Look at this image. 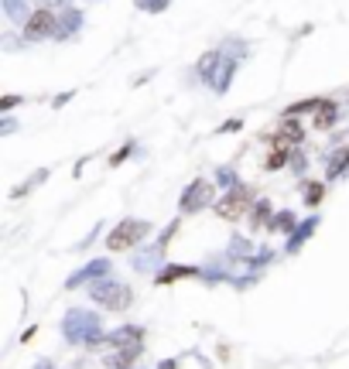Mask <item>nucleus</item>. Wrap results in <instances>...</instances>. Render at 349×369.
<instances>
[{
    "instance_id": "obj_1",
    "label": "nucleus",
    "mask_w": 349,
    "mask_h": 369,
    "mask_svg": "<svg viewBox=\"0 0 349 369\" xmlns=\"http://www.w3.org/2000/svg\"><path fill=\"white\" fill-rule=\"evenodd\" d=\"M62 7H34L31 17L24 21V41H45V38H55L59 41V31H62V17H59Z\"/></svg>"
},
{
    "instance_id": "obj_2",
    "label": "nucleus",
    "mask_w": 349,
    "mask_h": 369,
    "mask_svg": "<svg viewBox=\"0 0 349 369\" xmlns=\"http://www.w3.org/2000/svg\"><path fill=\"white\" fill-rule=\"evenodd\" d=\"M151 233V222L148 219H123L120 226H113L106 233V250L110 253H123V250H134L137 243H144Z\"/></svg>"
},
{
    "instance_id": "obj_3",
    "label": "nucleus",
    "mask_w": 349,
    "mask_h": 369,
    "mask_svg": "<svg viewBox=\"0 0 349 369\" xmlns=\"http://www.w3.org/2000/svg\"><path fill=\"white\" fill-rule=\"evenodd\" d=\"M254 195H257V191H254L250 184L237 182L233 188H226V191L219 195V202H216L212 209H216V215H219V219H226V222H237V219H240V215H243L250 205H257V202H254Z\"/></svg>"
},
{
    "instance_id": "obj_4",
    "label": "nucleus",
    "mask_w": 349,
    "mask_h": 369,
    "mask_svg": "<svg viewBox=\"0 0 349 369\" xmlns=\"http://www.w3.org/2000/svg\"><path fill=\"white\" fill-rule=\"evenodd\" d=\"M206 205H216V188H212L209 178H195V182L181 191L178 212H181V215H192V212H199V209H206Z\"/></svg>"
},
{
    "instance_id": "obj_5",
    "label": "nucleus",
    "mask_w": 349,
    "mask_h": 369,
    "mask_svg": "<svg viewBox=\"0 0 349 369\" xmlns=\"http://www.w3.org/2000/svg\"><path fill=\"white\" fill-rule=\"evenodd\" d=\"M92 301L106 304L110 311H123L130 304V287H123L117 280H99V284H92Z\"/></svg>"
},
{
    "instance_id": "obj_6",
    "label": "nucleus",
    "mask_w": 349,
    "mask_h": 369,
    "mask_svg": "<svg viewBox=\"0 0 349 369\" xmlns=\"http://www.w3.org/2000/svg\"><path fill=\"white\" fill-rule=\"evenodd\" d=\"M349 171V144H339L326 154V182H336Z\"/></svg>"
},
{
    "instance_id": "obj_7",
    "label": "nucleus",
    "mask_w": 349,
    "mask_h": 369,
    "mask_svg": "<svg viewBox=\"0 0 349 369\" xmlns=\"http://www.w3.org/2000/svg\"><path fill=\"white\" fill-rule=\"evenodd\" d=\"M336 123H339V103H336V99H322L319 113L312 116V130L326 134V130H332Z\"/></svg>"
},
{
    "instance_id": "obj_8",
    "label": "nucleus",
    "mask_w": 349,
    "mask_h": 369,
    "mask_svg": "<svg viewBox=\"0 0 349 369\" xmlns=\"http://www.w3.org/2000/svg\"><path fill=\"white\" fill-rule=\"evenodd\" d=\"M237 69H240V59H226V62H223V65H219V69L212 72V79H209L206 86H209L212 92H219V96H223V92L230 89V83H233Z\"/></svg>"
},
{
    "instance_id": "obj_9",
    "label": "nucleus",
    "mask_w": 349,
    "mask_h": 369,
    "mask_svg": "<svg viewBox=\"0 0 349 369\" xmlns=\"http://www.w3.org/2000/svg\"><path fill=\"white\" fill-rule=\"evenodd\" d=\"M223 62H226V52H223V48H209V52H202V55H199V62H195L199 79H202V83H209V79H212V72H216Z\"/></svg>"
},
{
    "instance_id": "obj_10",
    "label": "nucleus",
    "mask_w": 349,
    "mask_h": 369,
    "mask_svg": "<svg viewBox=\"0 0 349 369\" xmlns=\"http://www.w3.org/2000/svg\"><path fill=\"white\" fill-rule=\"evenodd\" d=\"M277 137H284V140H291L295 147H301L305 144V123L298 120V116H281V123H277V130H274Z\"/></svg>"
},
{
    "instance_id": "obj_11",
    "label": "nucleus",
    "mask_w": 349,
    "mask_h": 369,
    "mask_svg": "<svg viewBox=\"0 0 349 369\" xmlns=\"http://www.w3.org/2000/svg\"><path fill=\"white\" fill-rule=\"evenodd\" d=\"M59 17H62V31H59V41H69L83 24H86V17H83V10H76V7H62L59 10Z\"/></svg>"
},
{
    "instance_id": "obj_12",
    "label": "nucleus",
    "mask_w": 349,
    "mask_h": 369,
    "mask_svg": "<svg viewBox=\"0 0 349 369\" xmlns=\"http://www.w3.org/2000/svg\"><path fill=\"white\" fill-rule=\"evenodd\" d=\"M106 271H110V260H96V264H89L86 271H79V274L69 277V284H66V287H79L83 280H96V277H103Z\"/></svg>"
},
{
    "instance_id": "obj_13",
    "label": "nucleus",
    "mask_w": 349,
    "mask_h": 369,
    "mask_svg": "<svg viewBox=\"0 0 349 369\" xmlns=\"http://www.w3.org/2000/svg\"><path fill=\"white\" fill-rule=\"evenodd\" d=\"M291 154L295 151H281V147H267V154H263V171H281L288 161H291Z\"/></svg>"
},
{
    "instance_id": "obj_14",
    "label": "nucleus",
    "mask_w": 349,
    "mask_h": 369,
    "mask_svg": "<svg viewBox=\"0 0 349 369\" xmlns=\"http://www.w3.org/2000/svg\"><path fill=\"white\" fill-rule=\"evenodd\" d=\"M195 274H199L195 267H185V264H172V267H165V271L158 274V284H161V287H168V284L181 280V277H195Z\"/></svg>"
},
{
    "instance_id": "obj_15",
    "label": "nucleus",
    "mask_w": 349,
    "mask_h": 369,
    "mask_svg": "<svg viewBox=\"0 0 349 369\" xmlns=\"http://www.w3.org/2000/svg\"><path fill=\"white\" fill-rule=\"evenodd\" d=\"M319 106H322V99L319 96H312V99H298V103H291V106H284V116H305V113H319Z\"/></svg>"
},
{
    "instance_id": "obj_16",
    "label": "nucleus",
    "mask_w": 349,
    "mask_h": 369,
    "mask_svg": "<svg viewBox=\"0 0 349 369\" xmlns=\"http://www.w3.org/2000/svg\"><path fill=\"white\" fill-rule=\"evenodd\" d=\"M141 359V346H127L123 352H117L113 359H106V366H113V369H130L134 363Z\"/></svg>"
},
{
    "instance_id": "obj_17",
    "label": "nucleus",
    "mask_w": 349,
    "mask_h": 369,
    "mask_svg": "<svg viewBox=\"0 0 349 369\" xmlns=\"http://www.w3.org/2000/svg\"><path fill=\"white\" fill-rule=\"evenodd\" d=\"M326 184L329 182H315V178L305 182V205H308V209H319V205L326 202Z\"/></svg>"
},
{
    "instance_id": "obj_18",
    "label": "nucleus",
    "mask_w": 349,
    "mask_h": 369,
    "mask_svg": "<svg viewBox=\"0 0 349 369\" xmlns=\"http://www.w3.org/2000/svg\"><path fill=\"white\" fill-rule=\"evenodd\" d=\"M270 222H274V209H270V202H257V205H254V222H250V226H254V229H267V233H270Z\"/></svg>"
},
{
    "instance_id": "obj_19",
    "label": "nucleus",
    "mask_w": 349,
    "mask_h": 369,
    "mask_svg": "<svg viewBox=\"0 0 349 369\" xmlns=\"http://www.w3.org/2000/svg\"><path fill=\"white\" fill-rule=\"evenodd\" d=\"M315 226H319V219H315V215H312V219H305V222H301V226L295 229V236H291V243H288V250L295 253V250H298V246H301V243H305V240L312 236V229H315Z\"/></svg>"
},
{
    "instance_id": "obj_20",
    "label": "nucleus",
    "mask_w": 349,
    "mask_h": 369,
    "mask_svg": "<svg viewBox=\"0 0 349 369\" xmlns=\"http://www.w3.org/2000/svg\"><path fill=\"white\" fill-rule=\"evenodd\" d=\"M3 3V14L10 17V21H28L31 14H24L28 10V0H0Z\"/></svg>"
},
{
    "instance_id": "obj_21",
    "label": "nucleus",
    "mask_w": 349,
    "mask_h": 369,
    "mask_svg": "<svg viewBox=\"0 0 349 369\" xmlns=\"http://www.w3.org/2000/svg\"><path fill=\"white\" fill-rule=\"evenodd\" d=\"M291 229H298L295 226V212H277L274 222H270V233H291Z\"/></svg>"
},
{
    "instance_id": "obj_22",
    "label": "nucleus",
    "mask_w": 349,
    "mask_h": 369,
    "mask_svg": "<svg viewBox=\"0 0 349 369\" xmlns=\"http://www.w3.org/2000/svg\"><path fill=\"white\" fill-rule=\"evenodd\" d=\"M134 151H137V140H127V144H123V147H120V151L110 158V168H120V165H123V161H127Z\"/></svg>"
},
{
    "instance_id": "obj_23",
    "label": "nucleus",
    "mask_w": 349,
    "mask_h": 369,
    "mask_svg": "<svg viewBox=\"0 0 349 369\" xmlns=\"http://www.w3.org/2000/svg\"><path fill=\"white\" fill-rule=\"evenodd\" d=\"M168 7H172V0H137V10H144V14H161Z\"/></svg>"
},
{
    "instance_id": "obj_24",
    "label": "nucleus",
    "mask_w": 349,
    "mask_h": 369,
    "mask_svg": "<svg viewBox=\"0 0 349 369\" xmlns=\"http://www.w3.org/2000/svg\"><path fill=\"white\" fill-rule=\"evenodd\" d=\"M21 103H24V96H3V99H0V113H10V109L21 106Z\"/></svg>"
},
{
    "instance_id": "obj_25",
    "label": "nucleus",
    "mask_w": 349,
    "mask_h": 369,
    "mask_svg": "<svg viewBox=\"0 0 349 369\" xmlns=\"http://www.w3.org/2000/svg\"><path fill=\"white\" fill-rule=\"evenodd\" d=\"M240 127H243V120H237V116H233V120H226V123H223V127H219L216 134H237Z\"/></svg>"
},
{
    "instance_id": "obj_26",
    "label": "nucleus",
    "mask_w": 349,
    "mask_h": 369,
    "mask_svg": "<svg viewBox=\"0 0 349 369\" xmlns=\"http://www.w3.org/2000/svg\"><path fill=\"white\" fill-rule=\"evenodd\" d=\"M219 182L226 184V188H233V184H237V171H233V168H223V171H219Z\"/></svg>"
},
{
    "instance_id": "obj_27",
    "label": "nucleus",
    "mask_w": 349,
    "mask_h": 369,
    "mask_svg": "<svg viewBox=\"0 0 349 369\" xmlns=\"http://www.w3.org/2000/svg\"><path fill=\"white\" fill-rule=\"evenodd\" d=\"M305 165H308V161H305V154H301V151H295V154H291V168L301 175V171H305Z\"/></svg>"
},
{
    "instance_id": "obj_28",
    "label": "nucleus",
    "mask_w": 349,
    "mask_h": 369,
    "mask_svg": "<svg viewBox=\"0 0 349 369\" xmlns=\"http://www.w3.org/2000/svg\"><path fill=\"white\" fill-rule=\"evenodd\" d=\"M72 96H76V89L62 92V96H59V99H52V106H55V109H59V106H66V103H69V99H72Z\"/></svg>"
},
{
    "instance_id": "obj_29",
    "label": "nucleus",
    "mask_w": 349,
    "mask_h": 369,
    "mask_svg": "<svg viewBox=\"0 0 349 369\" xmlns=\"http://www.w3.org/2000/svg\"><path fill=\"white\" fill-rule=\"evenodd\" d=\"M161 369H178V363H174V359L172 363H161Z\"/></svg>"
}]
</instances>
